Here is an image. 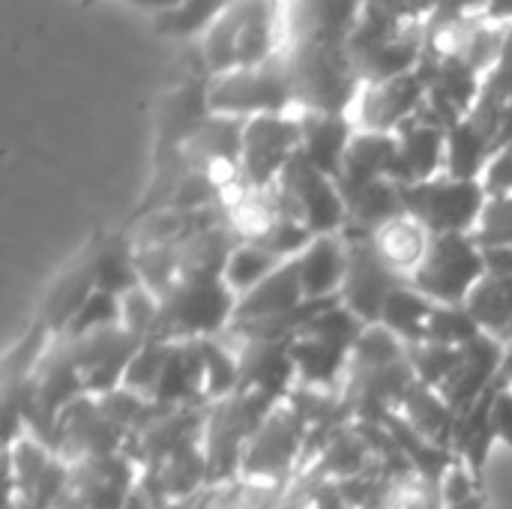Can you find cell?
Here are the masks:
<instances>
[{"mask_svg":"<svg viewBox=\"0 0 512 509\" xmlns=\"http://www.w3.org/2000/svg\"><path fill=\"white\" fill-rule=\"evenodd\" d=\"M291 363H294L300 390H330L348 372L351 351H342L336 345H327V342H318L309 336H294L291 339Z\"/></svg>","mask_w":512,"mask_h":509,"instance_id":"e0dca14e","label":"cell"},{"mask_svg":"<svg viewBox=\"0 0 512 509\" xmlns=\"http://www.w3.org/2000/svg\"><path fill=\"white\" fill-rule=\"evenodd\" d=\"M210 114L225 117H258V114H288L294 111L291 78L282 51L255 66H237L207 81Z\"/></svg>","mask_w":512,"mask_h":509,"instance_id":"7a4b0ae2","label":"cell"},{"mask_svg":"<svg viewBox=\"0 0 512 509\" xmlns=\"http://www.w3.org/2000/svg\"><path fill=\"white\" fill-rule=\"evenodd\" d=\"M483 255H486L489 276L512 279V246H492V249H483Z\"/></svg>","mask_w":512,"mask_h":509,"instance_id":"d4e9b609","label":"cell"},{"mask_svg":"<svg viewBox=\"0 0 512 509\" xmlns=\"http://www.w3.org/2000/svg\"><path fill=\"white\" fill-rule=\"evenodd\" d=\"M501 363H504V345L480 333L477 339L459 348V363L438 393L462 417L501 381Z\"/></svg>","mask_w":512,"mask_h":509,"instance_id":"8fae6325","label":"cell"},{"mask_svg":"<svg viewBox=\"0 0 512 509\" xmlns=\"http://www.w3.org/2000/svg\"><path fill=\"white\" fill-rule=\"evenodd\" d=\"M45 387H72V390H84V384H81V375H78V369H75V363L66 357V366H57V369H51L48 372V378H45ZM75 402V393H69V390H63V393H57V390H51V393H45V396H39V411H54L57 405H63V408H69Z\"/></svg>","mask_w":512,"mask_h":509,"instance_id":"603a6c76","label":"cell"},{"mask_svg":"<svg viewBox=\"0 0 512 509\" xmlns=\"http://www.w3.org/2000/svg\"><path fill=\"white\" fill-rule=\"evenodd\" d=\"M306 300L303 282H300V264L297 258L279 264L258 288H252L246 297L237 300V312L231 327H255V324H270L294 315Z\"/></svg>","mask_w":512,"mask_h":509,"instance_id":"7c38bea8","label":"cell"},{"mask_svg":"<svg viewBox=\"0 0 512 509\" xmlns=\"http://www.w3.org/2000/svg\"><path fill=\"white\" fill-rule=\"evenodd\" d=\"M144 339L126 333L120 324L105 327L96 333H87L81 339H72L69 360L75 363L84 393L90 396H108L117 387H123V378L129 372V363L141 351Z\"/></svg>","mask_w":512,"mask_h":509,"instance_id":"ba28073f","label":"cell"},{"mask_svg":"<svg viewBox=\"0 0 512 509\" xmlns=\"http://www.w3.org/2000/svg\"><path fill=\"white\" fill-rule=\"evenodd\" d=\"M471 318L477 321V327L498 339L501 345L512 342V279L501 276H486L477 291L471 294L468 306Z\"/></svg>","mask_w":512,"mask_h":509,"instance_id":"d6986e66","label":"cell"},{"mask_svg":"<svg viewBox=\"0 0 512 509\" xmlns=\"http://www.w3.org/2000/svg\"><path fill=\"white\" fill-rule=\"evenodd\" d=\"M486 276V255L474 234H444L432 237L429 255L414 273L411 285L435 306H468L471 294Z\"/></svg>","mask_w":512,"mask_h":509,"instance_id":"277c9868","label":"cell"},{"mask_svg":"<svg viewBox=\"0 0 512 509\" xmlns=\"http://www.w3.org/2000/svg\"><path fill=\"white\" fill-rule=\"evenodd\" d=\"M156 324H159V297L150 288L138 285L120 297V327L126 333L147 342V339H153Z\"/></svg>","mask_w":512,"mask_h":509,"instance_id":"7402d4cb","label":"cell"},{"mask_svg":"<svg viewBox=\"0 0 512 509\" xmlns=\"http://www.w3.org/2000/svg\"><path fill=\"white\" fill-rule=\"evenodd\" d=\"M303 441H306V417L291 399H282L249 441L240 474L279 480L297 459Z\"/></svg>","mask_w":512,"mask_h":509,"instance_id":"30bf717a","label":"cell"},{"mask_svg":"<svg viewBox=\"0 0 512 509\" xmlns=\"http://www.w3.org/2000/svg\"><path fill=\"white\" fill-rule=\"evenodd\" d=\"M366 240L372 243L375 255L405 282L414 279V273L420 270V264L426 261L429 246H432V234L408 213L384 222Z\"/></svg>","mask_w":512,"mask_h":509,"instance_id":"9a60e30c","label":"cell"},{"mask_svg":"<svg viewBox=\"0 0 512 509\" xmlns=\"http://www.w3.org/2000/svg\"><path fill=\"white\" fill-rule=\"evenodd\" d=\"M279 264H285L279 255H273L270 249H264L261 243H237L234 252L225 261L222 270V282L240 297H246L252 288H258Z\"/></svg>","mask_w":512,"mask_h":509,"instance_id":"ffe728a7","label":"cell"},{"mask_svg":"<svg viewBox=\"0 0 512 509\" xmlns=\"http://www.w3.org/2000/svg\"><path fill=\"white\" fill-rule=\"evenodd\" d=\"M396 414H399L411 429H417L423 438H429L432 444H438V447L453 444L459 414L453 411V405H450L435 387H426V384H420V381L414 378L411 387L405 390V396H402Z\"/></svg>","mask_w":512,"mask_h":509,"instance_id":"2e32d148","label":"cell"},{"mask_svg":"<svg viewBox=\"0 0 512 509\" xmlns=\"http://www.w3.org/2000/svg\"><path fill=\"white\" fill-rule=\"evenodd\" d=\"M300 120V153L336 180L348 144L357 132L348 114H321V111H297Z\"/></svg>","mask_w":512,"mask_h":509,"instance_id":"5bb4252c","label":"cell"},{"mask_svg":"<svg viewBox=\"0 0 512 509\" xmlns=\"http://www.w3.org/2000/svg\"><path fill=\"white\" fill-rule=\"evenodd\" d=\"M501 384L512 390V342L504 345V363H501Z\"/></svg>","mask_w":512,"mask_h":509,"instance_id":"484cf974","label":"cell"},{"mask_svg":"<svg viewBox=\"0 0 512 509\" xmlns=\"http://www.w3.org/2000/svg\"><path fill=\"white\" fill-rule=\"evenodd\" d=\"M426 81L420 75V69L384 78V81H372V84H360V93L348 111L351 123L363 132H387L396 135L408 120H414L423 105H426Z\"/></svg>","mask_w":512,"mask_h":509,"instance_id":"52a82bcc","label":"cell"},{"mask_svg":"<svg viewBox=\"0 0 512 509\" xmlns=\"http://www.w3.org/2000/svg\"><path fill=\"white\" fill-rule=\"evenodd\" d=\"M297 150H300L297 111L249 117L243 123V141H240V186L273 189L285 165L297 156Z\"/></svg>","mask_w":512,"mask_h":509,"instance_id":"8992f818","label":"cell"},{"mask_svg":"<svg viewBox=\"0 0 512 509\" xmlns=\"http://www.w3.org/2000/svg\"><path fill=\"white\" fill-rule=\"evenodd\" d=\"M480 333L483 330L477 327V321L471 318V312L465 306H435L426 342L447 345V348H462L471 339H477Z\"/></svg>","mask_w":512,"mask_h":509,"instance_id":"44dd1931","label":"cell"},{"mask_svg":"<svg viewBox=\"0 0 512 509\" xmlns=\"http://www.w3.org/2000/svg\"><path fill=\"white\" fill-rule=\"evenodd\" d=\"M345 243H348V270H345V282L339 291V303L363 327H372L381 321V312H384V303L390 300V294L411 282L399 279L375 255L369 240H345Z\"/></svg>","mask_w":512,"mask_h":509,"instance_id":"9c48e42d","label":"cell"},{"mask_svg":"<svg viewBox=\"0 0 512 509\" xmlns=\"http://www.w3.org/2000/svg\"><path fill=\"white\" fill-rule=\"evenodd\" d=\"M405 213L414 216L432 237L444 234H474L489 192L480 180H459L438 174L423 183L402 186Z\"/></svg>","mask_w":512,"mask_h":509,"instance_id":"3957f363","label":"cell"},{"mask_svg":"<svg viewBox=\"0 0 512 509\" xmlns=\"http://www.w3.org/2000/svg\"><path fill=\"white\" fill-rule=\"evenodd\" d=\"M237 294L219 273H180V279L159 297V342H201L216 339L231 327Z\"/></svg>","mask_w":512,"mask_h":509,"instance_id":"6da1fadb","label":"cell"},{"mask_svg":"<svg viewBox=\"0 0 512 509\" xmlns=\"http://www.w3.org/2000/svg\"><path fill=\"white\" fill-rule=\"evenodd\" d=\"M492 429H495V441L512 453V390H507L501 381L492 399Z\"/></svg>","mask_w":512,"mask_h":509,"instance_id":"cb8c5ba5","label":"cell"},{"mask_svg":"<svg viewBox=\"0 0 512 509\" xmlns=\"http://www.w3.org/2000/svg\"><path fill=\"white\" fill-rule=\"evenodd\" d=\"M432 312H435V303L429 297H423L414 285H402L384 303V312H381L378 324L411 348V345H423L426 342L429 324H432Z\"/></svg>","mask_w":512,"mask_h":509,"instance_id":"ac0fdd59","label":"cell"},{"mask_svg":"<svg viewBox=\"0 0 512 509\" xmlns=\"http://www.w3.org/2000/svg\"><path fill=\"white\" fill-rule=\"evenodd\" d=\"M282 216L303 222L312 237L339 234L348 222L345 198L330 174L315 168L300 150L273 186Z\"/></svg>","mask_w":512,"mask_h":509,"instance_id":"5b68a950","label":"cell"},{"mask_svg":"<svg viewBox=\"0 0 512 509\" xmlns=\"http://www.w3.org/2000/svg\"><path fill=\"white\" fill-rule=\"evenodd\" d=\"M300 282L309 303H327L339 300L345 270H348V243L342 234H324L315 237L300 255Z\"/></svg>","mask_w":512,"mask_h":509,"instance_id":"4fadbf2b","label":"cell"}]
</instances>
